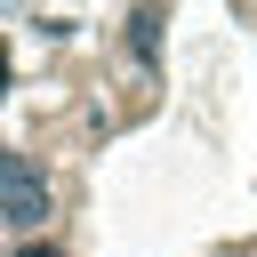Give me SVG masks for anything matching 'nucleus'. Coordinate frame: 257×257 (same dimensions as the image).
<instances>
[{"label":"nucleus","instance_id":"7ed1b4c3","mask_svg":"<svg viewBox=\"0 0 257 257\" xmlns=\"http://www.w3.org/2000/svg\"><path fill=\"white\" fill-rule=\"evenodd\" d=\"M24 257H56V249H24Z\"/></svg>","mask_w":257,"mask_h":257},{"label":"nucleus","instance_id":"f03ea898","mask_svg":"<svg viewBox=\"0 0 257 257\" xmlns=\"http://www.w3.org/2000/svg\"><path fill=\"white\" fill-rule=\"evenodd\" d=\"M153 24H161L153 8H137V16H128V48H137V56H153Z\"/></svg>","mask_w":257,"mask_h":257},{"label":"nucleus","instance_id":"f257e3e1","mask_svg":"<svg viewBox=\"0 0 257 257\" xmlns=\"http://www.w3.org/2000/svg\"><path fill=\"white\" fill-rule=\"evenodd\" d=\"M0 217L16 233H40L48 225V185H40V169L24 153H0Z\"/></svg>","mask_w":257,"mask_h":257}]
</instances>
